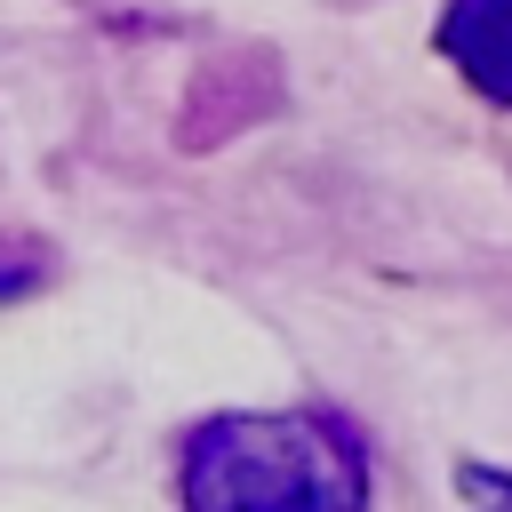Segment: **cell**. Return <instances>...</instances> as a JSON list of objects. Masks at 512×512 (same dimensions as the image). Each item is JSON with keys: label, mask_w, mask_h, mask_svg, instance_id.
I'll list each match as a JSON object with an SVG mask.
<instances>
[{"label": "cell", "mask_w": 512, "mask_h": 512, "mask_svg": "<svg viewBox=\"0 0 512 512\" xmlns=\"http://www.w3.org/2000/svg\"><path fill=\"white\" fill-rule=\"evenodd\" d=\"M184 512H368V440L328 408H240L184 440Z\"/></svg>", "instance_id": "1"}, {"label": "cell", "mask_w": 512, "mask_h": 512, "mask_svg": "<svg viewBox=\"0 0 512 512\" xmlns=\"http://www.w3.org/2000/svg\"><path fill=\"white\" fill-rule=\"evenodd\" d=\"M432 40L488 104H512V0H448Z\"/></svg>", "instance_id": "2"}, {"label": "cell", "mask_w": 512, "mask_h": 512, "mask_svg": "<svg viewBox=\"0 0 512 512\" xmlns=\"http://www.w3.org/2000/svg\"><path fill=\"white\" fill-rule=\"evenodd\" d=\"M456 488H464V504H480V512H512V472H496V464H464Z\"/></svg>", "instance_id": "3"}, {"label": "cell", "mask_w": 512, "mask_h": 512, "mask_svg": "<svg viewBox=\"0 0 512 512\" xmlns=\"http://www.w3.org/2000/svg\"><path fill=\"white\" fill-rule=\"evenodd\" d=\"M24 288H32V264H0V304L24 296Z\"/></svg>", "instance_id": "4"}]
</instances>
